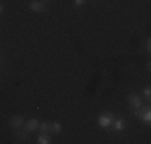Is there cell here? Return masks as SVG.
Here are the masks:
<instances>
[{"label":"cell","instance_id":"6da1fadb","mask_svg":"<svg viewBox=\"0 0 151 144\" xmlns=\"http://www.w3.org/2000/svg\"><path fill=\"white\" fill-rule=\"evenodd\" d=\"M113 120H114V117L111 112H103V114H100V117H98V125L101 128H108L113 123Z\"/></svg>","mask_w":151,"mask_h":144},{"label":"cell","instance_id":"7a4b0ae2","mask_svg":"<svg viewBox=\"0 0 151 144\" xmlns=\"http://www.w3.org/2000/svg\"><path fill=\"white\" fill-rule=\"evenodd\" d=\"M127 101L134 109H140V107H142V98H140L138 95H129Z\"/></svg>","mask_w":151,"mask_h":144},{"label":"cell","instance_id":"3957f363","mask_svg":"<svg viewBox=\"0 0 151 144\" xmlns=\"http://www.w3.org/2000/svg\"><path fill=\"white\" fill-rule=\"evenodd\" d=\"M10 125H12L13 128H23L24 127V118L21 117V115H13V117L10 118Z\"/></svg>","mask_w":151,"mask_h":144},{"label":"cell","instance_id":"277c9868","mask_svg":"<svg viewBox=\"0 0 151 144\" xmlns=\"http://www.w3.org/2000/svg\"><path fill=\"white\" fill-rule=\"evenodd\" d=\"M37 128H39V120L37 118H31V120L26 123V128L24 130H26L27 133H32V131H35Z\"/></svg>","mask_w":151,"mask_h":144},{"label":"cell","instance_id":"5b68a950","mask_svg":"<svg viewBox=\"0 0 151 144\" xmlns=\"http://www.w3.org/2000/svg\"><path fill=\"white\" fill-rule=\"evenodd\" d=\"M31 10L34 13H42L45 10V6H44V3L42 2H39V0H34V2L31 3Z\"/></svg>","mask_w":151,"mask_h":144},{"label":"cell","instance_id":"8992f818","mask_svg":"<svg viewBox=\"0 0 151 144\" xmlns=\"http://www.w3.org/2000/svg\"><path fill=\"white\" fill-rule=\"evenodd\" d=\"M111 125H113V128L116 130V131H122V130H124V127H125V122L122 120V118H114Z\"/></svg>","mask_w":151,"mask_h":144},{"label":"cell","instance_id":"52a82bcc","mask_svg":"<svg viewBox=\"0 0 151 144\" xmlns=\"http://www.w3.org/2000/svg\"><path fill=\"white\" fill-rule=\"evenodd\" d=\"M37 143L39 144H50L52 143V136L48 133H42V135L37 136Z\"/></svg>","mask_w":151,"mask_h":144},{"label":"cell","instance_id":"ba28073f","mask_svg":"<svg viewBox=\"0 0 151 144\" xmlns=\"http://www.w3.org/2000/svg\"><path fill=\"white\" fill-rule=\"evenodd\" d=\"M61 131V123L58 122H55V123H50V133H55V135H58Z\"/></svg>","mask_w":151,"mask_h":144},{"label":"cell","instance_id":"9c48e42d","mask_svg":"<svg viewBox=\"0 0 151 144\" xmlns=\"http://www.w3.org/2000/svg\"><path fill=\"white\" fill-rule=\"evenodd\" d=\"M142 120L146 122V123H150V122H151V110H150V107H146V109H145V112H143V115H142Z\"/></svg>","mask_w":151,"mask_h":144},{"label":"cell","instance_id":"30bf717a","mask_svg":"<svg viewBox=\"0 0 151 144\" xmlns=\"http://www.w3.org/2000/svg\"><path fill=\"white\" fill-rule=\"evenodd\" d=\"M39 130H40V133H48L50 131V123H47V122L39 123Z\"/></svg>","mask_w":151,"mask_h":144},{"label":"cell","instance_id":"8fae6325","mask_svg":"<svg viewBox=\"0 0 151 144\" xmlns=\"http://www.w3.org/2000/svg\"><path fill=\"white\" fill-rule=\"evenodd\" d=\"M16 138H18V139H21V141H27V139H29V136H27V131L24 130V131L16 133Z\"/></svg>","mask_w":151,"mask_h":144},{"label":"cell","instance_id":"7c38bea8","mask_svg":"<svg viewBox=\"0 0 151 144\" xmlns=\"http://www.w3.org/2000/svg\"><path fill=\"white\" fill-rule=\"evenodd\" d=\"M143 95H145L146 98H150V96H151V88H150V86H146V88L143 90Z\"/></svg>","mask_w":151,"mask_h":144},{"label":"cell","instance_id":"4fadbf2b","mask_svg":"<svg viewBox=\"0 0 151 144\" xmlns=\"http://www.w3.org/2000/svg\"><path fill=\"white\" fill-rule=\"evenodd\" d=\"M85 3V0H74V5L76 6H82Z\"/></svg>","mask_w":151,"mask_h":144},{"label":"cell","instance_id":"5bb4252c","mask_svg":"<svg viewBox=\"0 0 151 144\" xmlns=\"http://www.w3.org/2000/svg\"><path fill=\"white\" fill-rule=\"evenodd\" d=\"M146 50H148V51L151 50V42H150V38H148V42H146Z\"/></svg>","mask_w":151,"mask_h":144},{"label":"cell","instance_id":"9a60e30c","mask_svg":"<svg viewBox=\"0 0 151 144\" xmlns=\"http://www.w3.org/2000/svg\"><path fill=\"white\" fill-rule=\"evenodd\" d=\"M2 11H3V6H2V5H0V14H2Z\"/></svg>","mask_w":151,"mask_h":144}]
</instances>
